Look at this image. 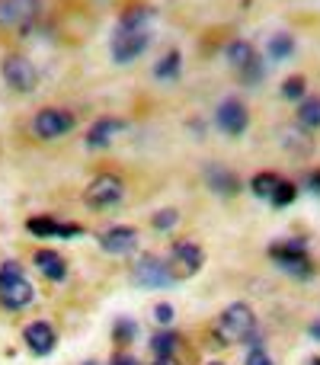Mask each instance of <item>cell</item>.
<instances>
[{
	"label": "cell",
	"mask_w": 320,
	"mask_h": 365,
	"mask_svg": "<svg viewBox=\"0 0 320 365\" xmlns=\"http://www.w3.org/2000/svg\"><path fill=\"white\" fill-rule=\"evenodd\" d=\"M257 58V48H253L247 38H231V42L224 45V61L231 64L234 71H240V68H247V64Z\"/></svg>",
	"instance_id": "ac0fdd59"
},
{
	"label": "cell",
	"mask_w": 320,
	"mask_h": 365,
	"mask_svg": "<svg viewBox=\"0 0 320 365\" xmlns=\"http://www.w3.org/2000/svg\"><path fill=\"white\" fill-rule=\"evenodd\" d=\"M205 266V250H202L195 240H176L170 247V257H167V269L170 276L180 282V279H192L202 272Z\"/></svg>",
	"instance_id": "277c9868"
},
{
	"label": "cell",
	"mask_w": 320,
	"mask_h": 365,
	"mask_svg": "<svg viewBox=\"0 0 320 365\" xmlns=\"http://www.w3.org/2000/svg\"><path fill=\"white\" fill-rule=\"evenodd\" d=\"M202 180H205V186L212 189L215 195H221V199H231V195L240 192V177L231 170V167L218 164V160L205 164V170H202Z\"/></svg>",
	"instance_id": "7c38bea8"
},
{
	"label": "cell",
	"mask_w": 320,
	"mask_h": 365,
	"mask_svg": "<svg viewBox=\"0 0 320 365\" xmlns=\"http://www.w3.org/2000/svg\"><path fill=\"white\" fill-rule=\"evenodd\" d=\"M23 340H26V346H29L32 356H48L51 349H55L58 336H55V327H51V324L32 321L29 327L23 330Z\"/></svg>",
	"instance_id": "9a60e30c"
},
{
	"label": "cell",
	"mask_w": 320,
	"mask_h": 365,
	"mask_svg": "<svg viewBox=\"0 0 320 365\" xmlns=\"http://www.w3.org/2000/svg\"><path fill=\"white\" fill-rule=\"evenodd\" d=\"M269 257L282 266L289 276L295 279H311L314 276V263H311V253L308 244L301 237H289V240H279V244L269 247Z\"/></svg>",
	"instance_id": "3957f363"
},
{
	"label": "cell",
	"mask_w": 320,
	"mask_h": 365,
	"mask_svg": "<svg viewBox=\"0 0 320 365\" xmlns=\"http://www.w3.org/2000/svg\"><path fill=\"white\" fill-rule=\"evenodd\" d=\"M173 317H176V311H173V304H158V308H154V321L160 324V327H170V324H173Z\"/></svg>",
	"instance_id": "1f68e13d"
},
{
	"label": "cell",
	"mask_w": 320,
	"mask_h": 365,
	"mask_svg": "<svg viewBox=\"0 0 320 365\" xmlns=\"http://www.w3.org/2000/svg\"><path fill=\"white\" fill-rule=\"evenodd\" d=\"M83 365H96V362H83Z\"/></svg>",
	"instance_id": "f35d334b"
},
{
	"label": "cell",
	"mask_w": 320,
	"mask_h": 365,
	"mask_svg": "<svg viewBox=\"0 0 320 365\" xmlns=\"http://www.w3.org/2000/svg\"><path fill=\"white\" fill-rule=\"evenodd\" d=\"M125 128V119H119V115H103V119H96L93 125L87 128V148L90 151H103V148L113 145V138Z\"/></svg>",
	"instance_id": "5bb4252c"
},
{
	"label": "cell",
	"mask_w": 320,
	"mask_h": 365,
	"mask_svg": "<svg viewBox=\"0 0 320 365\" xmlns=\"http://www.w3.org/2000/svg\"><path fill=\"white\" fill-rule=\"evenodd\" d=\"M304 96H308V81H304L301 74L289 77V81L282 83V100H298V103H301Z\"/></svg>",
	"instance_id": "f1b7e54d"
},
{
	"label": "cell",
	"mask_w": 320,
	"mask_h": 365,
	"mask_svg": "<svg viewBox=\"0 0 320 365\" xmlns=\"http://www.w3.org/2000/svg\"><path fill=\"white\" fill-rule=\"evenodd\" d=\"M308 186H311V192L320 195V170H311L308 173Z\"/></svg>",
	"instance_id": "836d02e7"
},
{
	"label": "cell",
	"mask_w": 320,
	"mask_h": 365,
	"mask_svg": "<svg viewBox=\"0 0 320 365\" xmlns=\"http://www.w3.org/2000/svg\"><path fill=\"white\" fill-rule=\"evenodd\" d=\"M208 365H224V362H208Z\"/></svg>",
	"instance_id": "74e56055"
},
{
	"label": "cell",
	"mask_w": 320,
	"mask_h": 365,
	"mask_svg": "<svg viewBox=\"0 0 320 365\" xmlns=\"http://www.w3.org/2000/svg\"><path fill=\"white\" fill-rule=\"evenodd\" d=\"M182 71V51L180 48H170L167 55H160V61L154 64V77L158 81H176Z\"/></svg>",
	"instance_id": "ffe728a7"
},
{
	"label": "cell",
	"mask_w": 320,
	"mask_h": 365,
	"mask_svg": "<svg viewBox=\"0 0 320 365\" xmlns=\"http://www.w3.org/2000/svg\"><path fill=\"white\" fill-rule=\"evenodd\" d=\"M32 263H36V269L42 272L45 279H51V282H64V276H68V259H64L58 250H48V247L36 250Z\"/></svg>",
	"instance_id": "2e32d148"
},
{
	"label": "cell",
	"mask_w": 320,
	"mask_h": 365,
	"mask_svg": "<svg viewBox=\"0 0 320 365\" xmlns=\"http://www.w3.org/2000/svg\"><path fill=\"white\" fill-rule=\"evenodd\" d=\"M0 74H4L6 87L16 90V93H32V90L38 87L36 68H32V61L23 55H6L4 61H0Z\"/></svg>",
	"instance_id": "30bf717a"
},
{
	"label": "cell",
	"mask_w": 320,
	"mask_h": 365,
	"mask_svg": "<svg viewBox=\"0 0 320 365\" xmlns=\"http://www.w3.org/2000/svg\"><path fill=\"white\" fill-rule=\"evenodd\" d=\"M282 145L291 148L295 154H311V151H314V138H304L298 128H289V132H282Z\"/></svg>",
	"instance_id": "4316f807"
},
{
	"label": "cell",
	"mask_w": 320,
	"mask_h": 365,
	"mask_svg": "<svg viewBox=\"0 0 320 365\" xmlns=\"http://www.w3.org/2000/svg\"><path fill=\"white\" fill-rule=\"evenodd\" d=\"M266 51H269L272 61H289V58L295 55V36H291V32H276V36H269Z\"/></svg>",
	"instance_id": "44dd1931"
},
{
	"label": "cell",
	"mask_w": 320,
	"mask_h": 365,
	"mask_svg": "<svg viewBox=\"0 0 320 365\" xmlns=\"http://www.w3.org/2000/svg\"><path fill=\"white\" fill-rule=\"evenodd\" d=\"M151 225L158 227V231H173V227L180 225V212H176V208H160V212H154Z\"/></svg>",
	"instance_id": "f546056e"
},
{
	"label": "cell",
	"mask_w": 320,
	"mask_h": 365,
	"mask_svg": "<svg viewBox=\"0 0 320 365\" xmlns=\"http://www.w3.org/2000/svg\"><path fill=\"white\" fill-rule=\"evenodd\" d=\"M26 231L36 234V237H58V231H61V221L51 218V215H32V218L26 221Z\"/></svg>",
	"instance_id": "7402d4cb"
},
{
	"label": "cell",
	"mask_w": 320,
	"mask_h": 365,
	"mask_svg": "<svg viewBox=\"0 0 320 365\" xmlns=\"http://www.w3.org/2000/svg\"><path fill=\"white\" fill-rule=\"evenodd\" d=\"M42 13V0H0V26L4 29H29Z\"/></svg>",
	"instance_id": "8fae6325"
},
{
	"label": "cell",
	"mask_w": 320,
	"mask_h": 365,
	"mask_svg": "<svg viewBox=\"0 0 320 365\" xmlns=\"http://www.w3.org/2000/svg\"><path fill=\"white\" fill-rule=\"evenodd\" d=\"M148 45H151V29H141V32L115 29L113 42H109V55H113L115 64H132L135 58L145 55Z\"/></svg>",
	"instance_id": "9c48e42d"
},
{
	"label": "cell",
	"mask_w": 320,
	"mask_h": 365,
	"mask_svg": "<svg viewBox=\"0 0 320 365\" xmlns=\"http://www.w3.org/2000/svg\"><path fill=\"white\" fill-rule=\"evenodd\" d=\"M74 113L71 109H58V106H48V109H38L36 119H32V132L38 135L42 141H55V138H64L68 132H74Z\"/></svg>",
	"instance_id": "ba28073f"
},
{
	"label": "cell",
	"mask_w": 320,
	"mask_h": 365,
	"mask_svg": "<svg viewBox=\"0 0 320 365\" xmlns=\"http://www.w3.org/2000/svg\"><path fill=\"white\" fill-rule=\"evenodd\" d=\"M135 336H138V324H135L132 317H119L113 327V340L119 343V346H128V343H135Z\"/></svg>",
	"instance_id": "d4e9b609"
},
{
	"label": "cell",
	"mask_w": 320,
	"mask_h": 365,
	"mask_svg": "<svg viewBox=\"0 0 320 365\" xmlns=\"http://www.w3.org/2000/svg\"><path fill=\"white\" fill-rule=\"evenodd\" d=\"M308 334H311V336H314V340L320 343V321H314V324H311V327H308Z\"/></svg>",
	"instance_id": "d590c367"
},
{
	"label": "cell",
	"mask_w": 320,
	"mask_h": 365,
	"mask_svg": "<svg viewBox=\"0 0 320 365\" xmlns=\"http://www.w3.org/2000/svg\"><path fill=\"white\" fill-rule=\"evenodd\" d=\"M237 74H240V81H244L247 87H259V83L266 81V61L257 55L250 64H247V68H240Z\"/></svg>",
	"instance_id": "cb8c5ba5"
},
{
	"label": "cell",
	"mask_w": 320,
	"mask_h": 365,
	"mask_svg": "<svg viewBox=\"0 0 320 365\" xmlns=\"http://www.w3.org/2000/svg\"><path fill=\"white\" fill-rule=\"evenodd\" d=\"M244 365H276V362H272V356L266 353V346H253L250 353H247Z\"/></svg>",
	"instance_id": "4dcf8cb0"
},
{
	"label": "cell",
	"mask_w": 320,
	"mask_h": 365,
	"mask_svg": "<svg viewBox=\"0 0 320 365\" xmlns=\"http://www.w3.org/2000/svg\"><path fill=\"white\" fill-rule=\"evenodd\" d=\"M151 23H154V10H151V6H128V10L119 16V26H115V29L141 32V29H151Z\"/></svg>",
	"instance_id": "e0dca14e"
},
{
	"label": "cell",
	"mask_w": 320,
	"mask_h": 365,
	"mask_svg": "<svg viewBox=\"0 0 320 365\" xmlns=\"http://www.w3.org/2000/svg\"><path fill=\"white\" fill-rule=\"evenodd\" d=\"M100 247L106 253H113V257H125V253H132L138 247V231L128 225H115L100 234Z\"/></svg>",
	"instance_id": "4fadbf2b"
},
{
	"label": "cell",
	"mask_w": 320,
	"mask_h": 365,
	"mask_svg": "<svg viewBox=\"0 0 320 365\" xmlns=\"http://www.w3.org/2000/svg\"><path fill=\"white\" fill-rule=\"evenodd\" d=\"M298 125H301L304 132H317L320 128V93H314V96L308 93L298 103Z\"/></svg>",
	"instance_id": "d6986e66"
},
{
	"label": "cell",
	"mask_w": 320,
	"mask_h": 365,
	"mask_svg": "<svg viewBox=\"0 0 320 365\" xmlns=\"http://www.w3.org/2000/svg\"><path fill=\"white\" fill-rule=\"evenodd\" d=\"M279 180L282 177H276V173H257V177H253V182H250V189H253V195H259V199H269L272 195V189L279 186Z\"/></svg>",
	"instance_id": "83f0119b"
},
{
	"label": "cell",
	"mask_w": 320,
	"mask_h": 365,
	"mask_svg": "<svg viewBox=\"0 0 320 365\" xmlns=\"http://www.w3.org/2000/svg\"><path fill=\"white\" fill-rule=\"evenodd\" d=\"M109 365H141V362H138V356H132V353H119Z\"/></svg>",
	"instance_id": "d6a6232c"
},
{
	"label": "cell",
	"mask_w": 320,
	"mask_h": 365,
	"mask_svg": "<svg viewBox=\"0 0 320 365\" xmlns=\"http://www.w3.org/2000/svg\"><path fill=\"white\" fill-rule=\"evenodd\" d=\"M257 334V314L247 302H234L215 321V340L221 346H244L250 336Z\"/></svg>",
	"instance_id": "6da1fadb"
},
{
	"label": "cell",
	"mask_w": 320,
	"mask_h": 365,
	"mask_svg": "<svg viewBox=\"0 0 320 365\" xmlns=\"http://www.w3.org/2000/svg\"><path fill=\"white\" fill-rule=\"evenodd\" d=\"M295 199H298V186H295V182H289V180H279V186L272 189V195H269V202H272L276 208L291 205Z\"/></svg>",
	"instance_id": "484cf974"
},
{
	"label": "cell",
	"mask_w": 320,
	"mask_h": 365,
	"mask_svg": "<svg viewBox=\"0 0 320 365\" xmlns=\"http://www.w3.org/2000/svg\"><path fill=\"white\" fill-rule=\"evenodd\" d=\"M125 199V180L119 173H100L90 180V186L83 189V202L90 208H113Z\"/></svg>",
	"instance_id": "5b68a950"
},
{
	"label": "cell",
	"mask_w": 320,
	"mask_h": 365,
	"mask_svg": "<svg viewBox=\"0 0 320 365\" xmlns=\"http://www.w3.org/2000/svg\"><path fill=\"white\" fill-rule=\"evenodd\" d=\"M215 125L227 135V138H240V135L250 128V109H247L244 100L237 96H224L215 109Z\"/></svg>",
	"instance_id": "8992f818"
},
{
	"label": "cell",
	"mask_w": 320,
	"mask_h": 365,
	"mask_svg": "<svg viewBox=\"0 0 320 365\" xmlns=\"http://www.w3.org/2000/svg\"><path fill=\"white\" fill-rule=\"evenodd\" d=\"M176 349H180V334H173V330H160V334L151 336L154 359H160V356H176Z\"/></svg>",
	"instance_id": "603a6c76"
},
{
	"label": "cell",
	"mask_w": 320,
	"mask_h": 365,
	"mask_svg": "<svg viewBox=\"0 0 320 365\" xmlns=\"http://www.w3.org/2000/svg\"><path fill=\"white\" fill-rule=\"evenodd\" d=\"M36 302V285L23 276V266L16 259H6L0 266V304L10 311H23Z\"/></svg>",
	"instance_id": "7a4b0ae2"
},
{
	"label": "cell",
	"mask_w": 320,
	"mask_h": 365,
	"mask_svg": "<svg viewBox=\"0 0 320 365\" xmlns=\"http://www.w3.org/2000/svg\"><path fill=\"white\" fill-rule=\"evenodd\" d=\"M132 282L141 285V289H170L176 279L170 276L167 259L154 257V253H145V257H138L132 266Z\"/></svg>",
	"instance_id": "52a82bcc"
},
{
	"label": "cell",
	"mask_w": 320,
	"mask_h": 365,
	"mask_svg": "<svg viewBox=\"0 0 320 365\" xmlns=\"http://www.w3.org/2000/svg\"><path fill=\"white\" fill-rule=\"evenodd\" d=\"M154 365H182L180 356H160V359H154Z\"/></svg>",
	"instance_id": "e575fe53"
},
{
	"label": "cell",
	"mask_w": 320,
	"mask_h": 365,
	"mask_svg": "<svg viewBox=\"0 0 320 365\" xmlns=\"http://www.w3.org/2000/svg\"><path fill=\"white\" fill-rule=\"evenodd\" d=\"M311 365H320V356H317V359H311Z\"/></svg>",
	"instance_id": "8d00e7d4"
}]
</instances>
